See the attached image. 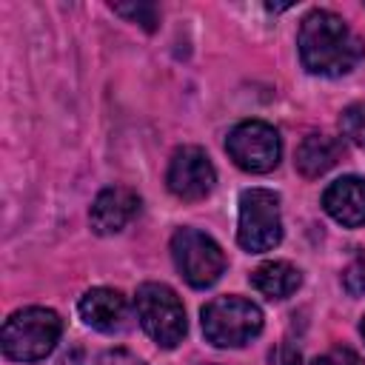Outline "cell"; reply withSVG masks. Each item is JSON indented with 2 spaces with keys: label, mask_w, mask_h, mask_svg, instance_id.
I'll return each instance as SVG.
<instances>
[{
  "label": "cell",
  "mask_w": 365,
  "mask_h": 365,
  "mask_svg": "<svg viewBox=\"0 0 365 365\" xmlns=\"http://www.w3.org/2000/svg\"><path fill=\"white\" fill-rule=\"evenodd\" d=\"M297 48L302 66L322 77L348 74L365 57V43L356 37V31L328 9H314L302 20Z\"/></svg>",
  "instance_id": "obj_1"
},
{
  "label": "cell",
  "mask_w": 365,
  "mask_h": 365,
  "mask_svg": "<svg viewBox=\"0 0 365 365\" xmlns=\"http://www.w3.org/2000/svg\"><path fill=\"white\" fill-rule=\"evenodd\" d=\"M63 319L51 308H20L3 325V354L14 362H37L48 356L60 339Z\"/></svg>",
  "instance_id": "obj_2"
},
{
  "label": "cell",
  "mask_w": 365,
  "mask_h": 365,
  "mask_svg": "<svg viewBox=\"0 0 365 365\" xmlns=\"http://www.w3.org/2000/svg\"><path fill=\"white\" fill-rule=\"evenodd\" d=\"M262 331V311L237 294L217 297L202 308V334L217 348H240Z\"/></svg>",
  "instance_id": "obj_3"
},
{
  "label": "cell",
  "mask_w": 365,
  "mask_h": 365,
  "mask_svg": "<svg viewBox=\"0 0 365 365\" xmlns=\"http://www.w3.org/2000/svg\"><path fill=\"white\" fill-rule=\"evenodd\" d=\"M137 319L143 331L160 345V348H174L185 336V308L174 288L163 282H143L134 297Z\"/></svg>",
  "instance_id": "obj_4"
},
{
  "label": "cell",
  "mask_w": 365,
  "mask_h": 365,
  "mask_svg": "<svg viewBox=\"0 0 365 365\" xmlns=\"http://www.w3.org/2000/svg\"><path fill=\"white\" fill-rule=\"evenodd\" d=\"M237 240L251 254L271 251L282 240L279 197L271 188H245L240 194Z\"/></svg>",
  "instance_id": "obj_5"
},
{
  "label": "cell",
  "mask_w": 365,
  "mask_h": 365,
  "mask_svg": "<svg viewBox=\"0 0 365 365\" xmlns=\"http://www.w3.org/2000/svg\"><path fill=\"white\" fill-rule=\"evenodd\" d=\"M171 257L182 279L194 288L214 285L225 271V254L222 248L197 228H180L171 237Z\"/></svg>",
  "instance_id": "obj_6"
},
{
  "label": "cell",
  "mask_w": 365,
  "mask_h": 365,
  "mask_svg": "<svg viewBox=\"0 0 365 365\" xmlns=\"http://www.w3.org/2000/svg\"><path fill=\"white\" fill-rule=\"evenodd\" d=\"M225 151L242 171L268 174L279 163L282 143H279V134L274 125H268L262 120H245L231 128V134L225 140Z\"/></svg>",
  "instance_id": "obj_7"
},
{
  "label": "cell",
  "mask_w": 365,
  "mask_h": 365,
  "mask_svg": "<svg viewBox=\"0 0 365 365\" xmlns=\"http://www.w3.org/2000/svg\"><path fill=\"white\" fill-rule=\"evenodd\" d=\"M168 191L180 200H205L214 191L217 171L208 160V154L197 145H182L171 154L168 160V174H165Z\"/></svg>",
  "instance_id": "obj_8"
},
{
  "label": "cell",
  "mask_w": 365,
  "mask_h": 365,
  "mask_svg": "<svg viewBox=\"0 0 365 365\" xmlns=\"http://www.w3.org/2000/svg\"><path fill=\"white\" fill-rule=\"evenodd\" d=\"M137 211H140L137 191H131L128 185H108L94 197L88 220L97 234H117L137 217Z\"/></svg>",
  "instance_id": "obj_9"
},
{
  "label": "cell",
  "mask_w": 365,
  "mask_h": 365,
  "mask_svg": "<svg viewBox=\"0 0 365 365\" xmlns=\"http://www.w3.org/2000/svg\"><path fill=\"white\" fill-rule=\"evenodd\" d=\"M80 317L86 325L103 334H117L128 325V302L114 288H91L80 297Z\"/></svg>",
  "instance_id": "obj_10"
},
{
  "label": "cell",
  "mask_w": 365,
  "mask_h": 365,
  "mask_svg": "<svg viewBox=\"0 0 365 365\" xmlns=\"http://www.w3.org/2000/svg\"><path fill=\"white\" fill-rule=\"evenodd\" d=\"M322 205H325L328 217L345 228L365 225V180L362 177L334 180L322 194Z\"/></svg>",
  "instance_id": "obj_11"
},
{
  "label": "cell",
  "mask_w": 365,
  "mask_h": 365,
  "mask_svg": "<svg viewBox=\"0 0 365 365\" xmlns=\"http://www.w3.org/2000/svg\"><path fill=\"white\" fill-rule=\"evenodd\" d=\"M342 160V143L336 137H328V134H308L299 148H297V168L302 177L314 180V177H322L325 171H331L336 163Z\"/></svg>",
  "instance_id": "obj_12"
},
{
  "label": "cell",
  "mask_w": 365,
  "mask_h": 365,
  "mask_svg": "<svg viewBox=\"0 0 365 365\" xmlns=\"http://www.w3.org/2000/svg\"><path fill=\"white\" fill-rule=\"evenodd\" d=\"M302 282V274L297 265L285 262V259H271V262H262L251 271V285L268 297V299H285L291 297Z\"/></svg>",
  "instance_id": "obj_13"
},
{
  "label": "cell",
  "mask_w": 365,
  "mask_h": 365,
  "mask_svg": "<svg viewBox=\"0 0 365 365\" xmlns=\"http://www.w3.org/2000/svg\"><path fill=\"white\" fill-rule=\"evenodd\" d=\"M339 128L354 145L365 148V103H351L339 114Z\"/></svg>",
  "instance_id": "obj_14"
},
{
  "label": "cell",
  "mask_w": 365,
  "mask_h": 365,
  "mask_svg": "<svg viewBox=\"0 0 365 365\" xmlns=\"http://www.w3.org/2000/svg\"><path fill=\"white\" fill-rule=\"evenodd\" d=\"M114 11L123 14V17H128L131 23H140V26L148 29V31L157 29V9L148 6V3H137V6H114Z\"/></svg>",
  "instance_id": "obj_15"
},
{
  "label": "cell",
  "mask_w": 365,
  "mask_h": 365,
  "mask_svg": "<svg viewBox=\"0 0 365 365\" xmlns=\"http://www.w3.org/2000/svg\"><path fill=\"white\" fill-rule=\"evenodd\" d=\"M342 282H345L348 294H365V251L345 268Z\"/></svg>",
  "instance_id": "obj_16"
},
{
  "label": "cell",
  "mask_w": 365,
  "mask_h": 365,
  "mask_svg": "<svg viewBox=\"0 0 365 365\" xmlns=\"http://www.w3.org/2000/svg\"><path fill=\"white\" fill-rule=\"evenodd\" d=\"M311 365H362V359H359L356 351H351V348H345V345H336V348L319 354Z\"/></svg>",
  "instance_id": "obj_17"
},
{
  "label": "cell",
  "mask_w": 365,
  "mask_h": 365,
  "mask_svg": "<svg viewBox=\"0 0 365 365\" xmlns=\"http://www.w3.org/2000/svg\"><path fill=\"white\" fill-rule=\"evenodd\" d=\"M271 365H302V354H299L297 345L279 342V345L271 351Z\"/></svg>",
  "instance_id": "obj_18"
},
{
  "label": "cell",
  "mask_w": 365,
  "mask_h": 365,
  "mask_svg": "<svg viewBox=\"0 0 365 365\" xmlns=\"http://www.w3.org/2000/svg\"><path fill=\"white\" fill-rule=\"evenodd\" d=\"M97 365H148V362H143L137 354H131L125 348H114V351H106L97 359Z\"/></svg>",
  "instance_id": "obj_19"
},
{
  "label": "cell",
  "mask_w": 365,
  "mask_h": 365,
  "mask_svg": "<svg viewBox=\"0 0 365 365\" xmlns=\"http://www.w3.org/2000/svg\"><path fill=\"white\" fill-rule=\"evenodd\" d=\"M359 331H362V336H365V317H362V325H359Z\"/></svg>",
  "instance_id": "obj_20"
}]
</instances>
